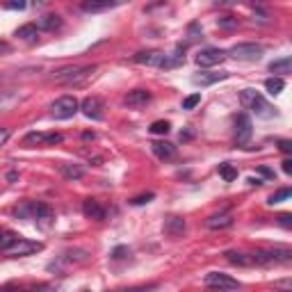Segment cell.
I'll use <instances>...</instances> for the list:
<instances>
[{
  "instance_id": "cell-1",
  "label": "cell",
  "mask_w": 292,
  "mask_h": 292,
  "mask_svg": "<svg viewBox=\"0 0 292 292\" xmlns=\"http://www.w3.org/2000/svg\"><path fill=\"white\" fill-rule=\"evenodd\" d=\"M96 66H69L55 73V82L66 87H85L87 82L94 78Z\"/></svg>"
},
{
  "instance_id": "cell-2",
  "label": "cell",
  "mask_w": 292,
  "mask_h": 292,
  "mask_svg": "<svg viewBox=\"0 0 292 292\" xmlns=\"http://www.w3.org/2000/svg\"><path fill=\"white\" fill-rule=\"evenodd\" d=\"M240 101L247 110H251L256 116H262V119H270V116L276 114V108H272V105L265 101V96L258 94L256 89H245L240 94Z\"/></svg>"
},
{
  "instance_id": "cell-3",
  "label": "cell",
  "mask_w": 292,
  "mask_h": 292,
  "mask_svg": "<svg viewBox=\"0 0 292 292\" xmlns=\"http://www.w3.org/2000/svg\"><path fill=\"white\" fill-rule=\"evenodd\" d=\"M78 110H80V103H78L76 96H60V99L51 105V114L55 116V119H71Z\"/></svg>"
},
{
  "instance_id": "cell-4",
  "label": "cell",
  "mask_w": 292,
  "mask_h": 292,
  "mask_svg": "<svg viewBox=\"0 0 292 292\" xmlns=\"http://www.w3.org/2000/svg\"><path fill=\"white\" fill-rule=\"evenodd\" d=\"M226 55L235 57V60H240V62H256L262 57V46L260 43H235Z\"/></svg>"
},
{
  "instance_id": "cell-5",
  "label": "cell",
  "mask_w": 292,
  "mask_h": 292,
  "mask_svg": "<svg viewBox=\"0 0 292 292\" xmlns=\"http://www.w3.org/2000/svg\"><path fill=\"white\" fill-rule=\"evenodd\" d=\"M203 283H206V288H210V290H215V292L237 290V288H240V283H237L235 279H231L228 274H222V272H210V274H206Z\"/></svg>"
},
{
  "instance_id": "cell-6",
  "label": "cell",
  "mask_w": 292,
  "mask_h": 292,
  "mask_svg": "<svg viewBox=\"0 0 292 292\" xmlns=\"http://www.w3.org/2000/svg\"><path fill=\"white\" fill-rule=\"evenodd\" d=\"M41 249H43L41 242H32V240H26V237H18V240L14 242V245L9 247L5 254L12 256V258H21V256L37 254V251H41Z\"/></svg>"
},
{
  "instance_id": "cell-7",
  "label": "cell",
  "mask_w": 292,
  "mask_h": 292,
  "mask_svg": "<svg viewBox=\"0 0 292 292\" xmlns=\"http://www.w3.org/2000/svg\"><path fill=\"white\" fill-rule=\"evenodd\" d=\"M62 135L60 133H30L26 135L23 139V146L32 149V146H55V144H62Z\"/></svg>"
},
{
  "instance_id": "cell-8",
  "label": "cell",
  "mask_w": 292,
  "mask_h": 292,
  "mask_svg": "<svg viewBox=\"0 0 292 292\" xmlns=\"http://www.w3.org/2000/svg\"><path fill=\"white\" fill-rule=\"evenodd\" d=\"M254 126H251V119H249V114H237V119H235V144L237 146H247L249 144V139H251V133H254Z\"/></svg>"
},
{
  "instance_id": "cell-9",
  "label": "cell",
  "mask_w": 292,
  "mask_h": 292,
  "mask_svg": "<svg viewBox=\"0 0 292 292\" xmlns=\"http://www.w3.org/2000/svg\"><path fill=\"white\" fill-rule=\"evenodd\" d=\"M80 110H82V114H85L87 119L99 121V119H103L105 105H103V101H101L99 96H87V99L80 103Z\"/></svg>"
},
{
  "instance_id": "cell-10",
  "label": "cell",
  "mask_w": 292,
  "mask_h": 292,
  "mask_svg": "<svg viewBox=\"0 0 292 292\" xmlns=\"http://www.w3.org/2000/svg\"><path fill=\"white\" fill-rule=\"evenodd\" d=\"M224 60H226V53H224L222 48H206V51H201L197 55V64L203 66V69L215 66V64H222Z\"/></svg>"
},
{
  "instance_id": "cell-11",
  "label": "cell",
  "mask_w": 292,
  "mask_h": 292,
  "mask_svg": "<svg viewBox=\"0 0 292 292\" xmlns=\"http://www.w3.org/2000/svg\"><path fill=\"white\" fill-rule=\"evenodd\" d=\"M233 215L231 212H219V215H212L206 219V228H210V231H224V228H231L233 226Z\"/></svg>"
},
{
  "instance_id": "cell-12",
  "label": "cell",
  "mask_w": 292,
  "mask_h": 292,
  "mask_svg": "<svg viewBox=\"0 0 292 292\" xmlns=\"http://www.w3.org/2000/svg\"><path fill=\"white\" fill-rule=\"evenodd\" d=\"M82 215L87 219H94V222H103L105 219V208L101 206L99 201H94V199H87L85 203H82Z\"/></svg>"
},
{
  "instance_id": "cell-13",
  "label": "cell",
  "mask_w": 292,
  "mask_h": 292,
  "mask_svg": "<svg viewBox=\"0 0 292 292\" xmlns=\"http://www.w3.org/2000/svg\"><path fill=\"white\" fill-rule=\"evenodd\" d=\"M135 62L137 64H146V66H160L162 69V62H164V53L160 51H144L135 55Z\"/></svg>"
},
{
  "instance_id": "cell-14",
  "label": "cell",
  "mask_w": 292,
  "mask_h": 292,
  "mask_svg": "<svg viewBox=\"0 0 292 292\" xmlns=\"http://www.w3.org/2000/svg\"><path fill=\"white\" fill-rule=\"evenodd\" d=\"M226 78H228V73H226V71H222V73L201 71V73H199V76H194V78H192V82H194V85L208 87V85H215V82H219V80H226Z\"/></svg>"
},
{
  "instance_id": "cell-15",
  "label": "cell",
  "mask_w": 292,
  "mask_h": 292,
  "mask_svg": "<svg viewBox=\"0 0 292 292\" xmlns=\"http://www.w3.org/2000/svg\"><path fill=\"white\" fill-rule=\"evenodd\" d=\"M164 233H167L169 237L183 235V233H185V219L183 217H176V215L167 217V219H164Z\"/></svg>"
},
{
  "instance_id": "cell-16",
  "label": "cell",
  "mask_w": 292,
  "mask_h": 292,
  "mask_svg": "<svg viewBox=\"0 0 292 292\" xmlns=\"http://www.w3.org/2000/svg\"><path fill=\"white\" fill-rule=\"evenodd\" d=\"M149 101H151V91H146V89H133L126 96V105L128 108H144Z\"/></svg>"
},
{
  "instance_id": "cell-17",
  "label": "cell",
  "mask_w": 292,
  "mask_h": 292,
  "mask_svg": "<svg viewBox=\"0 0 292 292\" xmlns=\"http://www.w3.org/2000/svg\"><path fill=\"white\" fill-rule=\"evenodd\" d=\"M62 16H57V14H48V16H41L37 23V30H46V32H55L62 28Z\"/></svg>"
},
{
  "instance_id": "cell-18",
  "label": "cell",
  "mask_w": 292,
  "mask_h": 292,
  "mask_svg": "<svg viewBox=\"0 0 292 292\" xmlns=\"http://www.w3.org/2000/svg\"><path fill=\"white\" fill-rule=\"evenodd\" d=\"M116 5L119 3H112V0H87V3H82V12L96 14V12H105V9L116 7Z\"/></svg>"
},
{
  "instance_id": "cell-19",
  "label": "cell",
  "mask_w": 292,
  "mask_h": 292,
  "mask_svg": "<svg viewBox=\"0 0 292 292\" xmlns=\"http://www.w3.org/2000/svg\"><path fill=\"white\" fill-rule=\"evenodd\" d=\"M60 174L66 178V181H80L85 176V169L80 164H69V162H62L60 164Z\"/></svg>"
},
{
  "instance_id": "cell-20",
  "label": "cell",
  "mask_w": 292,
  "mask_h": 292,
  "mask_svg": "<svg viewBox=\"0 0 292 292\" xmlns=\"http://www.w3.org/2000/svg\"><path fill=\"white\" fill-rule=\"evenodd\" d=\"M151 149H153V153L158 155L160 160H172L174 155H176V146L169 142H153Z\"/></svg>"
},
{
  "instance_id": "cell-21",
  "label": "cell",
  "mask_w": 292,
  "mask_h": 292,
  "mask_svg": "<svg viewBox=\"0 0 292 292\" xmlns=\"http://www.w3.org/2000/svg\"><path fill=\"white\" fill-rule=\"evenodd\" d=\"M226 260L231 265H237V267H251L254 260H251V254H240V251H226Z\"/></svg>"
},
{
  "instance_id": "cell-22",
  "label": "cell",
  "mask_w": 292,
  "mask_h": 292,
  "mask_svg": "<svg viewBox=\"0 0 292 292\" xmlns=\"http://www.w3.org/2000/svg\"><path fill=\"white\" fill-rule=\"evenodd\" d=\"M37 35H39V30H37L35 23H28V26H21V28L16 30V37H18V39H23V41H28V43L37 41Z\"/></svg>"
},
{
  "instance_id": "cell-23",
  "label": "cell",
  "mask_w": 292,
  "mask_h": 292,
  "mask_svg": "<svg viewBox=\"0 0 292 292\" xmlns=\"http://www.w3.org/2000/svg\"><path fill=\"white\" fill-rule=\"evenodd\" d=\"M270 71L272 73H281V76H285V73L292 71V60L290 57H281V60H274L270 64Z\"/></svg>"
},
{
  "instance_id": "cell-24",
  "label": "cell",
  "mask_w": 292,
  "mask_h": 292,
  "mask_svg": "<svg viewBox=\"0 0 292 292\" xmlns=\"http://www.w3.org/2000/svg\"><path fill=\"white\" fill-rule=\"evenodd\" d=\"M265 89L270 91L272 96H274V94H281V91L285 89L283 78H267V80H265Z\"/></svg>"
},
{
  "instance_id": "cell-25",
  "label": "cell",
  "mask_w": 292,
  "mask_h": 292,
  "mask_svg": "<svg viewBox=\"0 0 292 292\" xmlns=\"http://www.w3.org/2000/svg\"><path fill=\"white\" fill-rule=\"evenodd\" d=\"M219 176H222L226 183H231V181H235L237 178V169L233 167V164L224 162V164H219Z\"/></svg>"
},
{
  "instance_id": "cell-26",
  "label": "cell",
  "mask_w": 292,
  "mask_h": 292,
  "mask_svg": "<svg viewBox=\"0 0 292 292\" xmlns=\"http://www.w3.org/2000/svg\"><path fill=\"white\" fill-rule=\"evenodd\" d=\"M270 256H272V262H290L292 260V251L290 249H272L270 251Z\"/></svg>"
},
{
  "instance_id": "cell-27",
  "label": "cell",
  "mask_w": 292,
  "mask_h": 292,
  "mask_svg": "<svg viewBox=\"0 0 292 292\" xmlns=\"http://www.w3.org/2000/svg\"><path fill=\"white\" fill-rule=\"evenodd\" d=\"M35 217L41 219V222H48V219H53V210L48 203H35Z\"/></svg>"
},
{
  "instance_id": "cell-28",
  "label": "cell",
  "mask_w": 292,
  "mask_h": 292,
  "mask_svg": "<svg viewBox=\"0 0 292 292\" xmlns=\"http://www.w3.org/2000/svg\"><path fill=\"white\" fill-rule=\"evenodd\" d=\"M16 240H18V235H16V233H12V231L0 233V251H7Z\"/></svg>"
},
{
  "instance_id": "cell-29",
  "label": "cell",
  "mask_w": 292,
  "mask_h": 292,
  "mask_svg": "<svg viewBox=\"0 0 292 292\" xmlns=\"http://www.w3.org/2000/svg\"><path fill=\"white\" fill-rule=\"evenodd\" d=\"M290 187H281L279 192H274L272 194L270 199H267V203H270V206H274V203H281V201H285V199H290Z\"/></svg>"
},
{
  "instance_id": "cell-30",
  "label": "cell",
  "mask_w": 292,
  "mask_h": 292,
  "mask_svg": "<svg viewBox=\"0 0 292 292\" xmlns=\"http://www.w3.org/2000/svg\"><path fill=\"white\" fill-rule=\"evenodd\" d=\"M217 26L222 28V30H235V28L240 26V21H237L235 16H222L217 21Z\"/></svg>"
},
{
  "instance_id": "cell-31",
  "label": "cell",
  "mask_w": 292,
  "mask_h": 292,
  "mask_svg": "<svg viewBox=\"0 0 292 292\" xmlns=\"http://www.w3.org/2000/svg\"><path fill=\"white\" fill-rule=\"evenodd\" d=\"M169 128H172L169 121H153V124H151V133L153 135H167Z\"/></svg>"
},
{
  "instance_id": "cell-32",
  "label": "cell",
  "mask_w": 292,
  "mask_h": 292,
  "mask_svg": "<svg viewBox=\"0 0 292 292\" xmlns=\"http://www.w3.org/2000/svg\"><path fill=\"white\" fill-rule=\"evenodd\" d=\"M16 215H18V217H26V219L35 217V203L26 201V203H23L21 208H16Z\"/></svg>"
},
{
  "instance_id": "cell-33",
  "label": "cell",
  "mask_w": 292,
  "mask_h": 292,
  "mask_svg": "<svg viewBox=\"0 0 292 292\" xmlns=\"http://www.w3.org/2000/svg\"><path fill=\"white\" fill-rule=\"evenodd\" d=\"M199 103H201V94H192L183 101V110H194Z\"/></svg>"
},
{
  "instance_id": "cell-34",
  "label": "cell",
  "mask_w": 292,
  "mask_h": 292,
  "mask_svg": "<svg viewBox=\"0 0 292 292\" xmlns=\"http://www.w3.org/2000/svg\"><path fill=\"white\" fill-rule=\"evenodd\" d=\"M153 201V192H146V194H139V197H133L130 199V203L133 206H144V203Z\"/></svg>"
},
{
  "instance_id": "cell-35",
  "label": "cell",
  "mask_w": 292,
  "mask_h": 292,
  "mask_svg": "<svg viewBox=\"0 0 292 292\" xmlns=\"http://www.w3.org/2000/svg\"><path fill=\"white\" fill-rule=\"evenodd\" d=\"M276 292H292V279H281L274 283Z\"/></svg>"
},
{
  "instance_id": "cell-36",
  "label": "cell",
  "mask_w": 292,
  "mask_h": 292,
  "mask_svg": "<svg viewBox=\"0 0 292 292\" xmlns=\"http://www.w3.org/2000/svg\"><path fill=\"white\" fill-rule=\"evenodd\" d=\"M276 222H279L283 228H292V215H288V212L279 215V217H276Z\"/></svg>"
},
{
  "instance_id": "cell-37",
  "label": "cell",
  "mask_w": 292,
  "mask_h": 292,
  "mask_svg": "<svg viewBox=\"0 0 292 292\" xmlns=\"http://www.w3.org/2000/svg\"><path fill=\"white\" fill-rule=\"evenodd\" d=\"M9 137H12V130H9V128H0V146L7 144Z\"/></svg>"
},
{
  "instance_id": "cell-38",
  "label": "cell",
  "mask_w": 292,
  "mask_h": 292,
  "mask_svg": "<svg viewBox=\"0 0 292 292\" xmlns=\"http://www.w3.org/2000/svg\"><path fill=\"white\" fill-rule=\"evenodd\" d=\"M279 149L283 151V153H290V151H292V142H290V139H279Z\"/></svg>"
},
{
  "instance_id": "cell-39",
  "label": "cell",
  "mask_w": 292,
  "mask_h": 292,
  "mask_svg": "<svg viewBox=\"0 0 292 292\" xmlns=\"http://www.w3.org/2000/svg\"><path fill=\"white\" fill-rule=\"evenodd\" d=\"M258 174H260V176H265V178H274V172H272V169H267V167H258Z\"/></svg>"
},
{
  "instance_id": "cell-40",
  "label": "cell",
  "mask_w": 292,
  "mask_h": 292,
  "mask_svg": "<svg viewBox=\"0 0 292 292\" xmlns=\"http://www.w3.org/2000/svg\"><path fill=\"white\" fill-rule=\"evenodd\" d=\"M281 164H283V174H288V176H290V174H292V160H290V158H285Z\"/></svg>"
},
{
  "instance_id": "cell-41",
  "label": "cell",
  "mask_w": 292,
  "mask_h": 292,
  "mask_svg": "<svg viewBox=\"0 0 292 292\" xmlns=\"http://www.w3.org/2000/svg\"><path fill=\"white\" fill-rule=\"evenodd\" d=\"M26 7V3H7L5 5V9H23Z\"/></svg>"
},
{
  "instance_id": "cell-42",
  "label": "cell",
  "mask_w": 292,
  "mask_h": 292,
  "mask_svg": "<svg viewBox=\"0 0 292 292\" xmlns=\"http://www.w3.org/2000/svg\"><path fill=\"white\" fill-rule=\"evenodd\" d=\"M0 53H9V43L7 41H0Z\"/></svg>"
},
{
  "instance_id": "cell-43",
  "label": "cell",
  "mask_w": 292,
  "mask_h": 292,
  "mask_svg": "<svg viewBox=\"0 0 292 292\" xmlns=\"http://www.w3.org/2000/svg\"><path fill=\"white\" fill-rule=\"evenodd\" d=\"M124 254H126V249H124V247H119V249L114 251V258H124Z\"/></svg>"
},
{
  "instance_id": "cell-44",
  "label": "cell",
  "mask_w": 292,
  "mask_h": 292,
  "mask_svg": "<svg viewBox=\"0 0 292 292\" xmlns=\"http://www.w3.org/2000/svg\"><path fill=\"white\" fill-rule=\"evenodd\" d=\"M0 292H28V290H21V288H3Z\"/></svg>"
},
{
  "instance_id": "cell-45",
  "label": "cell",
  "mask_w": 292,
  "mask_h": 292,
  "mask_svg": "<svg viewBox=\"0 0 292 292\" xmlns=\"http://www.w3.org/2000/svg\"><path fill=\"white\" fill-rule=\"evenodd\" d=\"M85 292H87V290H85Z\"/></svg>"
}]
</instances>
